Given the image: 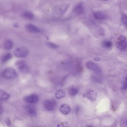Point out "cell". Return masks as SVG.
<instances>
[{"instance_id": "cell-1", "label": "cell", "mask_w": 127, "mask_h": 127, "mask_svg": "<svg viewBox=\"0 0 127 127\" xmlns=\"http://www.w3.org/2000/svg\"><path fill=\"white\" fill-rule=\"evenodd\" d=\"M116 47L120 50H127V41L124 35H120L119 36L116 43Z\"/></svg>"}, {"instance_id": "cell-2", "label": "cell", "mask_w": 127, "mask_h": 127, "mask_svg": "<svg viewBox=\"0 0 127 127\" xmlns=\"http://www.w3.org/2000/svg\"><path fill=\"white\" fill-rule=\"evenodd\" d=\"M3 76L7 79H14L17 76V73L13 68H8L3 71Z\"/></svg>"}, {"instance_id": "cell-3", "label": "cell", "mask_w": 127, "mask_h": 127, "mask_svg": "<svg viewBox=\"0 0 127 127\" xmlns=\"http://www.w3.org/2000/svg\"><path fill=\"white\" fill-rule=\"evenodd\" d=\"M97 96V93L91 89H88L83 94V96L84 98L88 99L91 102L95 101Z\"/></svg>"}, {"instance_id": "cell-4", "label": "cell", "mask_w": 127, "mask_h": 127, "mask_svg": "<svg viewBox=\"0 0 127 127\" xmlns=\"http://www.w3.org/2000/svg\"><path fill=\"white\" fill-rule=\"evenodd\" d=\"M14 54L17 58H24L28 55V50L24 47L16 48L14 51Z\"/></svg>"}, {"instance_id": "cell-5", "label": "cell", "mask_w": 127, "mask_h": 127, "mask_svg": "<svg viewBox=\"0 0 127 127\" xmlns=\"http://www.w3.org/2000/svg\"><path fill=\"white\" fill-rule=\"evenodd\" d=\"M43 104L44 107L47 111L52 110L56 105V102L53 99H46L44 101Z\"/></svg>"}, {"instance_id": "cell-6", "label": "cell", "mask_w": 127, "mask_h": 127, "mask_svg": "<svg viewBox=\"0 0 127 127\" xmlns=\"http://www.w3.org/2000/svg\"><path fill=\"white\" fill-rule=\"evenodd\" d=\"M15 65L19 71L23 73H27L29 72V68L26 64L23 61H19L15 63Z\"/></svg>"}, {"instance_id": "cell-7", "label": "cell", "mask_w": 127, "mask_h": 127, "mask_svg": "<svg viewBox=\"0 0 127 127\" xmlns=\"http://www.w3.org/2000/svg\"><path fill=\"white\" fill-rule=\"evenodd\" d=\"M94 17L98 20H106L108 18L107 14L100 11L95 12L93 13Z\"/></svg>"}, {"instance_id": "cell-8", "label": "cell", "mask_w": 127, "mask_h": 127, "mask_svg": "<svg viewBox=\"0 0 127 127\" xmlns=\"http://www.w3.org/2000/svg\"><path fill=\"white\" fill-rule=\"evenodd\" d=\"M86 66L88 69L93 70L94 72L98 73H100L101 72V70L99 66L95 63L92 62H89L86 64Z\"/></svg>"}, {"instance_id": "cell-9", "label": "cell", "mask_w": 127, "mask_h": 127, "mask_svg": "<svg viewBox=\"0 0 127 127\" xmlns=\"http://www.w3.org/2000/svg\"><path fill=\"white\" fill-rule=\"evenodd\" d=\"M24 100L27 103L33 104L37 102L38 100V97L36 94H32L26 96L24 98Z\"/></svg>"}, {"instance_id": "cell-10", "label": "cell", "mask_w": 127, "mask_h": 127, "mask_svg": "<svg viewBox=\"0 0 127 127\" xmlns=\"http://www.w3.org/2000/svg\"><path fill=\"white\" fill-rule=\"evenodd\" d=\"M25 110L28 114L32 117H35L37 115V112L35 108L31 105H26Z\"/></svg>"}, {"instance_id": "cell-11", "label": "cell", "mask_w": 127, "mask_h": 127, "mask_svg": "<svg viewBox=\"0 0 127 127\" xmlns=\"http://www.w3.org/2000/svg\"><path fill=\"white\" fill-rule=\"evenodd\" d=\"M26 29L28 32L33 33H37L40 32V30L37 27L32 24H27L26 26Z\"/></svg>"}, {"instance_id": "cell-12", "label": "cell", "mask_w": 127, "mask_h": 127, "mask_svg": "<svg viewBox=\"0 0 127 127\" xmlns=\"http://www.w3.org/2000/svg\"><path fill=\"white\" fill-rule=\"evenodd\" d=\"M60 111L64 115H67L69 113L70 111V108L69 105L67 104H63L60 107Z\"/></svg>"}, {"instance_id": "cell-13", "label": "cell", "mask_w": 127, "mask_h": 127, "mask_svg": "<svg viewBox=\"0 0 127 127\" xmlns=\"http://www.w3.org/2000/svg\"><path fill=\"white\" fill-rule=\"evenodd\" d=\"M74 12L77 14H81L84 11V8L81 3H78L74 8Z\"/></svg>"}, {"instance_id": "cell-14", "label": "cell", "mask_w": 127, "mask_h": 127, "mask_svg": "<svg viewBox=\"0 0 127 127\" xmlns=\"http://www.w3.org/2000/svg\"><path fill=\"white\" fill-rule=\"evenodd\" d=\"M55 96L58 99L63 98L65 96V92L64 90H59L56 92Z\"/></svg>"}, {"instance_id": "cell-15", "label": "cell", "mask_w": 127, "mask_h": 127, "mask_svg": "<svg viewBox=\"0 0 127 127\" xmlns=\"http://www.w3.org/2000/svg\"><path fill=\"white\" fill-rule=\"evenodd\" d=\"M9 95L8 94L2 90L0 91V99L2 101L7 100L9 98Z\"/></svg>"}, {"instance_id": "cell-16", "label": "cell", "mask_w": 127, "mask_h": 127, "mask_svg": "<svg viewBox=\"0 0 127 127\" xmlns=\"http://www.w3.org/2000/svg\"><path fill=\"white\" fill-rule=\"evenodd\" d=\"M78 89L73 86H71L69 89V94L72 96L76 95L78 93Z\"/></svg>"}, {"instance_id": "cell-17", "label": "cell", "mask_w": 127, "mask_h": 127, "mask_svg": "<svg viewBox=\"0 0 127 127\" xmlns=\"http://www.w3.org/2000/svg\"><path fill=\"white\" fill-rule=\"evenodd\" d=\"M13 46V44L12 41L10 40L6 41L4 44V47L7 50H10L12 49Z\"/></svg>"}, {"instance_id": "cell-18", "label": "cell", "mask_w": 127, "mask_h": 127, "mask_svg": "<svg viewBox=\"0 0 127 127\" xmlns=\"http://www.w3.org/2000/svg\"><path fill=\"white\" fill-rule=\"evenodd\" d=\"M102 45L104 48L110 49L112 47V43L110 41L106 40L102 41Z\"/></svg>"}, {"instance_id": "cell-19", "label": "cell", "mask_w": 127, "mask_h": 127, "mask_svg": "<svg viewBox=\"0 0 127 127\" xmlns=\"http://www.w3.org/2000/svg\"><path fill=\"white\" fill-rule=\"evenodd\" d=\"M23 16L27 19H31L34 17V15L30 12L26 11L23 14Z\"/></svg>"}, {"instance_id": "cell-20", "label": "cell", "mask_w": 127, "mask_h": 127, "mask_svg": "<svg viewBox=\"0 0 127 127\" xmlns=\"http://www.w3.org/2000/svg\"><path fill=\"white\" fill-rule=\"evenodd\" d=\"M12 55L10 53H7L4 55L2 57V61L3 62H5L12 58Z\"/></svg>"}, {"instance_id": "cell-21", "label": "cell", "mask_w": 127, "mask_h": 127, "mask_svg": "<svg viewBox=\"0 0 127 127\" xmlns=\"http://www.w3.org/2000/svg\"><path fill=\"white\" fill-rule=\"evenodd\" d=\"M69 7L68 4H64L62 5L60 8V11L62 14H64L66 12V10Z\"/></svg>"}, {"instance_id": "cell-22", "label": "cell", "mask_w": 127, "mask_h": 127, "mask_svg": "<svg viewBox=\"0 0 127 127\" xmlns=\"http://www.w3.org/2000/svg\"><path fill=\"white\" fill-rule=\"evenodd\" d=\"M122 21L123 24L127 26V16L126 14L123 15L122 17Z\"/></svg>"}, {"instance_id": "cell-23", "label": "cell", "mask_w": 127, "mask_h": 127, "mask_svg": "<svg viewBox=\"0 0 127 127\" xmlns=\"http://www.w3.org/2000/svg\"><path fill=\"white\" fill-rule=\"evenodd\" d=\"M46 44L49 47L53 49H56L58 47V46L57 45L51 42H47V43Z\"/></svg>"}, {"instance_id": "cell-24", "label": "cell", "mask_w": 127, "mask_h": 127, "mask_svg": "<svg viewBox=\"0 0 127 127\" xmlns=\"http://www.w3.org/2000/svg\"><path fill=\"white\" fill-rule=\"evenodd\" d=\"M122 88L124 90L127 89V75L124 80V83L123 85Z\"/></svg>"}, {"instance_id": "cell-25", "label": "cell", "mask_w": 127, "mask_h": 127, "mask_svg": "<svg viewBox=\"0 0 127 127\" xmlns=\"http://www.w3.org/2000/svg\"><path fill=\"white\" fill-rule=\"evenodd\" d=\"M5 123H6V125L8 126H10L11 125V120H10V119L9 118H6L5 119Z\"/></svg>"}, {"instance_id": "cell-26", "label": "cell", "mask_w": 127, "mask_h": 127, "mask_svg": "<svg viewBox=\"0 0 127 127\" xmlns=\"http://www.w3.org/2000/svg\"><path fill=\"white\" fill-rule=\"evenodd\" d=\"M99 35H103L104 34V31L101 29H100L99 31Z\"/></svg>"}, {"instance_id": "cell-27", "label": "cell", "mask_w": 127, "mask_h": 127, "mask_svg": "<svg viewBox=\"0 0 127 127\" xmlns=\"http://www.w3.org/2000/svg\"><path fill=\"white\" fill-rule=\"evenodd\" d=\"M13 26H14V27H19V24L17 23H15L13 24Z\"/></svg>"}, {"instance_id": "cell-28", "label": "cell", "mask_w": 127, "mask_h": 127, "mask_svg": "<svg viewBox=\"0 0 127 127\" xmlns=\"http://www.w3.org/2000/svg\"><path fill=\"white\" fill-rule=\"evenodd\" d=\"M94 60L95 61H99L100 60V58H96L94 59Z\"/></svg>"}, {"instance_id": "cell-29", "label": "cell", "mask_w": 127, "mask_h": 127, "mask_svg": "<svg viewBox=\"0 0 127 127\" xmlns=\"http://www.w3.org/2000/svg\"></svg>"}, {"instance_id": "cell-30", "label": "cell", "mask_w": 127, "mask_h": 127, "mask_svg": "<svg viewBox=\"0 0 127 127\" xmlns=\"http://www.w3.org/2000/svg\"></svg>"}]
</instances>
